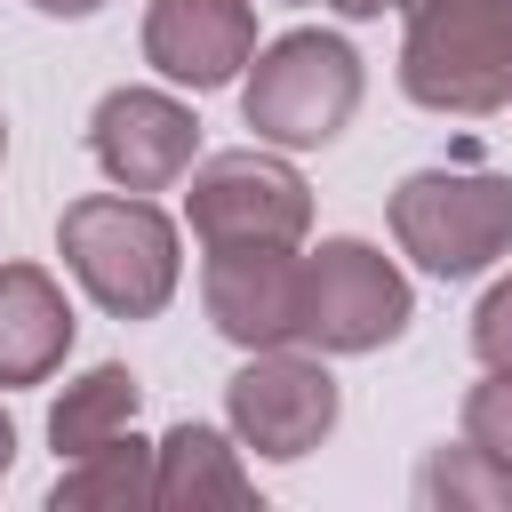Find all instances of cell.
I'll list each match as a JSON object with an SVG mask.
<instances>
[{"mask_svg": "<svg viewBox=\"0 0 512 512\" xmlns=\"http://www.w3.org/2000/svg\"><path fill=\"white\" fill-rule=\"evenodd\" d=\"M152 504H168V512H208V504H224V512H256V480L240 472V448H232V432H216V424H168V440L152 448Z\"/></svg>", "mask_w": 512, "mask_h": 512, "instance_id": "11", "label": "cell"}, {"mask_svg": "<svg viewBox=\"0 0 512 512\" xmlns=\"http://www.w3.org/2000/svg\"><path fill=\"white\" fill-rule=\"evenodd\" d=\"M416 320L408 272L368 240H320L296 256V344L312 352H376Z\"/></svg>", "mask_w": 512, "mask_h": 512, "instance_id": "5", "label": "cell"}, {"mask_svg": "<svg viewBox=\"0 0 512 512\" xmlns=\"http://www.w3.org/2000/svg\"><path fill=\"white\" fill-rule=\"evenodd\" d=\"M56 512H128V504H152V448L136 432L88 448V456H64L56 488H48Z\"/></svg>", "mask_w": 512, "mask_h": 512, "instance_id": "14", "label": "cell"}, {"mask_svg": "<svg viewBox=\"0 0 512 512\" xmlns=\"http://www.w3.org/2000/svg\"><path fill=\"white\" fill-rule=\"evenodd\" d=\"M0 152H8V128H0Z\"/></svg>", "mask_w": 512, "mask_h": 512, "instance_id": "21", "label": "cell"}, {"mask_svg": "<svg viewBox=\"0 0 512 512\" xmlns=\"http://www.w3.org/2000/svg\"><path fill=\"white\" fill-rule=\"evenodd\" d=\"M56 248L72 264V280L112 312V320H152L176 296V224L144 200V192H88L56 216Z\"/></svg>", "mask_w": 512, "mask_h": 512, "instance_id": "2", "label": "cell"}, {"mask_svg": "<svg viewBox=\"0 0 512 512\" xmlns=\"http://www.w3.org/2000/svg\"><path fill=\"white\" fill-rule=\"evenodd\" d=\"M472 352H480L488 376H512V280H496V288L480 296V312H472Z\"/></svg>", "mask_w": 512, "mask_h": 512, "instance_id": "17", "label": "cell"}, {"mask_svg": "<svg viewBox=\"0 0 512 512\" xmlns=\"http://www.w3.org/2000/svg\"><path fill=\"white\" fill-rule=\"evenodd\" d=\"M200 304H208L216 336L240 352L296 344V256L288 248H208Z\"/></svg>", "mask_w": 512, "mask_h": 512, "instance_id": "10", "label": "cell"}, {"mask_svg": "<svg viewBox=\"0 0 512 512\" xmlns=\"http://www.w3.org/2000/svg\"><path fill=\"white\" fill-rule=\"evenodd\" d=\"M392 240L432 280H472L512 256V176L488 168H416L392 192Z\"/></svg>", "mask_w": 512, "mask_h": 512, "instance_id": "4", "label": "cell"}, {"mask_svg": "<svg viewBox=\"0 0 512 512\" xmlns=\"http://www.w3.org/2000/svg\"><path fill=\"white\" fill-rule=\"evenodd\" d=\"M72 352V304L40 264H0V392L40 384Z\"/></svg>", "mask_w": 512, "mask_h": 512, "instance_id": "12", "label": "cell"}, {"mask_svg": "<svg viewBox=\"0 0 512 512\" xmlns=\"http://www.w3.org/2000/svg\"><path fill=\"white\" fill-rule=\"evenodd\" d=\"M336 408H344V400H336V376H328L320 360L288 352V344L256 352V360L224 384L232 440H240V448H256V456H272V464L312 456V448L336 432Z\"/></svg>", "mask_w": 512, "mask_h": 512, "instance_id": "7", "label": "cell"}, {"mask_svg": "<svg viewBox=\"0 0 512 512\" xmlns=\"http://www.w3.org/2000/svg\"><path fill=\"white\" fill-rule=\"evenodd\" d=\"M184 224L200 248H296L312 232V192L272 152H216L184 184Z\"/></svg>", "mask_w": 512, "mask_h": 512, "instance_id": "6", "label": "cell"}, {"mask_svg": "<svg viewBox=\"0 0 512 512\" xmlns=\"http://www.w3.org/2000/svg\"><path fill=\"white\" fill-rule=\"evenodd\" d=\"M16 464V424H8V408H0V472Z\"/></svg>", "mask_w": 512, "mask_h": 512, "instance_id": "20", "label": "cell"}, {"mask_svg": "<svg viewBox=\"0 0 512 512\" xmlns=\"http://www.w3.org/2000/svg\"><path fill=\"white\" fill-rule=\"evenodd\" d=\"M416 504H512V472L488 464L472 440H456L416 464Z\"/></svg>", "mask_w": 512, "mask_h": 512, "instance_id": "15", "label": "cell"}, {"mask_svg": "<svg viewBox=\"0 0 512 512\" xmlns=\"http://www.w3.org/2000/svg\"><path fill=\"white\" fill-rule=\"evenodd\" d=\"M256 56V8L248 0H152L144 8V64L176 88H224Z\"/></svg>", "mask_w": 512, "mask_h": 512, "instance_id": "9", "label": "cell"}, {"mask_svg": "<svg viewBox=\"0 0 512 512\" xmlns=\"http://www.w3.org/2000/svg\"><path fill=\"white\" fill-rule=\"evenodd\" d=\"M464 440H472L488 464L512 472V376H488V384L464 392Z\"/></svg>", "mask_w": 512, "mask_h": 512, "instance_id": "16", "label": "cell"}, {"mask_svg": "<svg viewBox=\"0 0 512 512\" xmlns=\"http://www.w3.org/2000/svg\"><path fill=\"white\" fill-rule=\"evenodd\" d=\"M328 8H336V16H352V24H360V16H384V8H392V0H328Z\"/></svg>", "mask_w": 512, "mask_h": 512, "instance_id": "19", "label": "cell"}, {"mask_svg": "<svg viewBox=\"0 0 512 512\" xmlns=\"http://www.w3.org/2000/svg\"><path fill=\"white\" fill-rule=\"evenodd\" d=\"M408 16L400 88L424 112L488 120L512 104V0H392Z\"/></svg>", "mask_w": 512, "mask_h": 512, "instance_id": "1", "label": "cell"}, {"mask_svg": "<svg viewBox=\"0 0 512 512\" xmlns=\"http://www.w3.org/2000/svg\"><path fill=\"white\" fill-rule=\"evenodd\" d=\"M88 152L120 192H168L200 152V120L168 88H112L88 112Z\"/></svg>", "mask_w": 512, "mask_h": 512, "instance_id": "8", "label": "cell"}, {"mask_svg": "<svg viewBox=\"0 0 512 512\" xmlns=\"http://www.w3.org/2000/svg\"><path fill=\"white\" fill-rule=\"evenodd\" d=\"M32 8H40V16H96L104 0H32Z\"/></svg>", "mask_w": 512, "mask_h": 512, "instance_id": "18", "label": "cell"}, {"mask_svg": "<svg viewBox=\"0 0 512 512\" xmlns=\"http://www.w3.org/2000/svg\"><path fill=\"white\" fill-rule=\"evenodd\" d=\"M248 88H240V112L264 144H288V152H312L328 136H344V120L360 112V56L352 40L320 32V24H296L280 32L272 48L248 56Z\"/></svg>", "mask_w": 512, "mask_h": 512, "instance_id": "3", "label": "cell"}, {"mask_svg": "<svg viewBox=\"0 0 512 512\" xmlns=\"http://www.w3.org/2000/svg\"><path fill=\"white\" fill-rule=\"evenodd\" d=\"M136 408H144V384L128 376V368H88V376H72L64 384V400L48 408V440H56V464L64 456H88V448H104V440H120V432H136Z\"/></svg>", "mask_w": 512, "mask_h": 512, "instance_id": "13", "label": "cell"}]
</instances>
